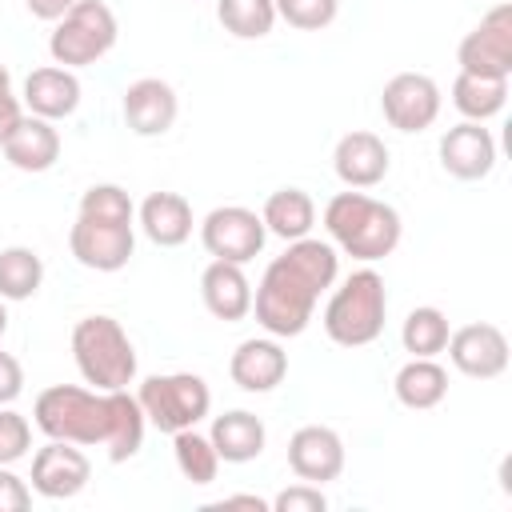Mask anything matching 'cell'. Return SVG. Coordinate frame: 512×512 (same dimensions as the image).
<instances>
[{
	"mask_svg": "<svg viewBox=\"0 0 512 512\" xmlns=\"http://www.w3.org/2000/svg\"><path fill=\"white\" fill-rule=\"evenodd\" d=\"M200 300L204 308L224 320V324H236L252 312V284L244 276V264H228V260H212L204 272H200Z\"/></svg>",
	"mask_w": 512,
	"mask_h": 512,
	"instance_id": "19",
	"label": "cell"
},
{
	"mask_svg": "<svg viewBox=\"0 0 512 512\" xmlns=\"http://www.w3.org/2000/svg\"><path fill=\"white\" fill-rule=\"evenodd\" d=\"M0 148H4V160L20 172H48L60 160V132L44 116H20V124Z\"/></svg>",
	"mask_w": 512,
	"mask_h": 512,
	"instance_id": "21",
	"label": "cell"
},
{
	"mask_svg": "<svg viewBox=\"0 0 512 512\" xmlns=\"http://www.w3.org/2000/svg\"><path fill=\"white\" fill-rule=\"evenodd\" d=\"M136 400H140L148 424H156L168 436L180 428H196L212 408V392H208L204 376H196V372L148 376V380H140Z\"/></svg>",
	"mask_w": 512,
	"mask_h": 512,
	"instance_id": "7",
	"label": "cell"
},
{
	"mask_svg": "<svg viewBox=\"0 0 512 512\" xmlns=\"http://www.w3.org/2000/svg\"><path fill=\"white\" fill-rule=\"evenodd\" d=\"M44 284V260L36 248L12 244L0 252V300H32Z\"/></svg>",
	"mask_w": 512,
	"mask_h": 512,
	"instance_id": "28",
	"label": "cell"
},
{
	"mask_svg": "<svg viewBox=\"0 0 512 512\" xmlns=\"http://www.w3.org/2000/svg\"><path fill=\"white\" fill-rule=\"evenodd\" d=\"M388 292L384 276L372 268H356L324 304V332L340 348H364L384 332Z\"/></svg>",
	"mask_w": 512,
	"mask_h": 512,
	"instance_id": "3",
	"label": "cell"
},
{
	"mask_svg": "<svg viewBox=\"0 0 512 512\" xmlns=\"http://www.w3.org/2000/svg\"><path fill=\"white\" fill-rule=\"evenodd\" d=\"M24 392V368L12 352H0V404H12Z\"/></svg>",
	"mask_w": 512,
	"mask_h": 512,
	"instance_id": "37",
	"label": "cell"
},
{
	"mask_svg": "<svg viewBox=\"0 0 512 512\" xmlns=\"http://www.w3.org/2000/svg\"><path fill=\"white\" fill-rule=\"evenodd\" d=\"M140 228L160 248H180L192 236V204L180 192H152L140 204Z\"/></svg>",
	"mask_w": 512,
	"mask_h": 512,
	"instance_id": "23",
	"label": "cell"
},
{
	"mask_svg": "<svg viewBox=\"0 0 512 512\" xmlns=\"http://www.w3.org/2000/svg\"><path fill=\"white\" fill-rule=\"evenodd\" d=\"M28 508H32L28 484L8 464H0V512H28Z\"/></svg>",
	"mask_w": 512,
	"mask_h": 512,
	"instance_id": "36",
	"label": "cell"
},
{
	"mask_svg": "<svg viewBox=\"0 0 512 512\" xmlns=\"http://www.w3.org/2000/svg\"><path fill=\"white\" fill-rule=\"evenodd\" d=\"M324 232L332 236V244L344 256L372 264V260H384L396 252L404 224L392 204L368 196L364 188H348L324 204Z\"/></svg>",
	"mask_w": 512,
	"mask_h": 512,
	"instance_id": "2",
	"label": "cell"
},
{
	"mask_svg": "<svg viewBox=\"0 0 512 512\" xmlns=\"http://www.w3.org/2000/svg\"><path fill=\"white\" fill-rule=\"evenodd\" d=\"M24 108L32 116H44V120H64L80 108V80L72 68H60V64H44V68H32L28 80H24Z\"/></svg>",
	"mask_w": 512,
	"mask_h": 512,
	"instance_id": "20",
	"label": "cell"
},
{
	"mask_svg": "<svg viewBox=\"0 0 512 512\" xmlns=\"http://www.w3.org/2000/svg\"><path fill=\"white\" fill-rule=\"evenodd\" d=\"M264 228L280 240H300L312 232L316 224V204L304 188H276L268 200H264V212H260Z\"/></svg>",
	"mask_w": 512,
	"mask_h": 512,
	"instance_id": "26",
	"label": "cell"
},
{
	"mask_svg": "<svg viewBox=\"0 0 512 512\" xmlns=\"http://www.w3.org/2000/svg\"><path fill=\"white\" fill-rule=\"evenodd\" d=\"M508 100V80H492V76H472V72H456L452 80V104L464 120H492Z\"/></svg>",
	"mask_w": 512,
	"mask_h": 512,
	"instance_id": "27",
	"label": "cell"
},
{
	"mask_svg": "<svg viewBox=\"0 0 512 512\" xmlns=\"http://www.w3.org/2000/svg\"><path fill=\"white\" fill-rule=\"evenodd\" d=\"M460 72L508 80L512 76V4H496L456 48Z\"/></svg>",
	"mask_w": 512,
	"mask_h": 512,
	"instance_id": "9",
	"label": "cell"
},
{
	"mask_svg": "<svg viewBox=\"0 0 512 512\" xmlns=\"http://www.w3.org/2000/svg\"><path fill=\"white\" fill-rule=\"evenodd\" d=\"M88 480H92V464L80 452V444L48 440L44 448H36V456H32V492H40L44 500H72L88 488Z\"/></svg>",
	"mask_w": 512,
	"mask_h": 512,
	"instance_id": "12",
	"label": "cell"
},
{
	"mask_svg": "<svg viewBox=\"0 0 512 512\" xmlns=\"http://www.w3.org/2000/svg\"><path fill=\"white\" fill-rule=\"evenodd\" d=\"M172 456H176L180 476H184L188 484H196V488L212 484L216 472H220V456H216L212 440H208L204 432H196V428H180V432H172Z\"/></svg>",
	"mask_w": 512,
	"mask_h": 512,
	"instance_id": "29",
	"label": "cell"
},
{
	"mask_svg": "<svg viewBox=\"0 0 512 512\" xmlns=\"http://www.w3.org/2000/svg\"><path fill=\"white\" fill-rule=\"evenodd\" d=\"M68 248L92 272H120L136 252V232H132V224L76 216V224L68 232Z\"/></svg>",
	"mask_w": 512,
	"mask_h": 512,
	"instance_id": "11",
	"label": "cell"
},
{
	"mask_svg": "<svg viewBox=\"0 0 512 512\" xmlns=\"http://www.w3.org/2000/svg\"><path fill=\"white\" fill-rule=\"evenodd\" d=\"M24 4H28V12H32L36 20H52V24H56L76 0H24Z\"/></svg>",
	"mask_w": 512,
	"mask_h": 512,
	"instance_id": "39",
	"label": "cell"
},
{
	"mask_svg": "<svg viewBox=\"0 0 512 512\" xmlns=\"http://www.w3.org/2000/svg\"><path fill=\"white\" fill-rule=\"evenodd\" d=\"M20 116H24V108H20V100L12 96V92H4L0 96V144L12 136V128L20 124Z\"/></svg>",
	"mask_w": 512,
	"mask_h": 512,
	"instance_id": "38",
	"label": "cell"
},
{
	"mask_svg": "<svg viewBox=\"0 0 512 512\" xmlns=\"http://www.w3.org/2000/svg\"><path fill=\"white\" fill-rule=\"evenodd\" d=\"M228 376L244 392H272L288 376V352L280 348L276 336L240 340L236 352H232V360H228Z\"/></svg>",
	"mask_w": 512,
	"mask_h": 512,
	"instance_id": "18",
	"label": "cell"
},
{
	"mask_svg": "<svg viewBox=\"0 0 512 512\" xmlns=\"http://www.w3.org/2000/svg\"><path fill=\"white\" fill-rule=\"evenodd\" d=\"M216 16L224 32L236 40H260L276 24V4L272 0H216Z\"/></svg>",
	"mask_w": 512,
	"mask_h": 512,
	"instance_id": "31",
	"label": "cell"
},
{
	"mask_svg": "<svg viewBox=\"0 0 512 512\" xmlns=\"http://www.w3.org/2000/svg\"><path fill=\"white\" fill-rule=\"evenodd\" d=\"M392 388H396V400H400L404 408L428 412V408H436V404L448 396V372L436 364V356H412V360L396 372Z\"/></svg>",
	"mask_w": 512,
	"mask_h": 512,
	"instance_id": "25",
	"label": "cell"
},
{
	"mask_svg": "<svg viewBox=\"0 0 512 512\" xmlns=\"http://www.w3.org/2000/svg\"><path fill=\"white\" fill-rule=\"evenodd\" d=\"M72 360L80 368V376L100 388H128L136 380V348L128 340V332L120 328V320L112 316H84L72 328Z\"/></svg>",
	"mask_w": 512,
	"mask_h": 512,
	"instance_id": "5",
	"label": "cell"
},
{
	"mask_svg": "<svg viewBox=\"0 0 512 512\" xmlns=\"http://www.w3.org/2000/svg\"><path fill=\"white\" fill-rule=\"evenodd\" d=\"M212 508H252V512H264V508H272V504L260 500V496H224V500H216Z\"/></svg>",
	"mask_w": 512,
	"mask_h": 512,
	"instance_id": "40",
	"label": "cell"
},
{
	"mask_svg": "<svg viewBox=\"0 0 512 512\" xmlns=\"http://www.w3.org/2000/svg\"><path fill=\"white\" fill-rule=\"evenodd\" d=\"M208 440H212V448H216V456L224 464H248V460H256L264 452L268 432H264V420L256 412L232 408V412H224V416L212 420Z\"/></svg>",
	"mask_w": 512,
	"mask_h": 512,
	"instance_id": "22",
	"label": "cell"
},
{
	"mask_svg": "<svg viewBox=\"0 0 512 512\" xmlns=\"http://www.w3.org/2000/svg\"><path fill=\"white\" fill-rule=\"evenodd\" d=\"M448 316L440 312V308H432V304H420V308H412L408 316H404V324H400V344H404V352H412V356H440L444 352V344H448Z\"/></svg>",
	"mask_w": 512,
	"mask_h": 512,
	"instance_id": "30",
	"label": "cell"
},
{
	"mask_svg": "<svg viewBox=\"0 0 512 512\" xmlns=\"http://www.w3.org/2000/svg\"><path fill=\"white\" fill-rule=\"evenodd\" d=\"M272 508H276V512H324V508H328V496H324L320 484L300 480V484H288V488L272 500Z\"/></svg>",
	"mask_w": 512,
	"mask_h": 512,
	"instance_id": "35",
	"label": "cell"
},
{
	"mask_svg": "<svg viewBox=\"0 0 512 512\" xmlns=\"http://www.w3.org/2000/svg\"><path fill=\"white\" fill-rule=\"evenodd\" d=\"M80 216H88V220H112V224H132L136 208H132V196L120 184H92L80 196Z\"/></svg>",
	"mask_w": 512,
	"mask_h": 512,
	"instance_id": "32",
	"label": "cell"
},
{
	"mask_svg": "<svg viewBox=\"0 0 512 512\" xmlns=\"http://www.w3.org/2000/svg\"><path fill=\"white\" fill-rule=\"evenodd\" d=\"M336 276H340L336 244L316 240V236L288 240L284 256H276L264 268V276L252 292L256 324L276 340L300 336L316 312L320 292H328L336 284Z\"/></svg>",
	"mask_w": 512,
	"mask_h": 512,
	"instance_id": "1",
	"label": "cell"
},
{
	"mask_svg": "<svg viewBox=\"0 0 512 512\" xmlns=\"http://www.w3.org/2000/svg\"><path fill=\"white\" fill-rule=\"evenodd\" d=\"M32 424L48 440L68 444H104L108 440V392L80 384H52L32 404Z\"/></svg>",
	"mask_w": 512,
	"mask_h": 512,
	"instance_id": "4",
	"label": "cell"
},
{
	"mask_svg": "<svg viewBox=\"0 0 512 512\" xmlns=\"http://www.w3.org/2000/svg\"><path fill=\"white\" fill-rule=\"evenodd\" d=\"M440 164L456 180H484L496 168V140L484 124L460 120L440 136Z\"/></svg>",
	"mask_w": 512,
	"mask_h": 512,
	"instance_id": "16",
	"label": "cell"
},
{
	"mask_svg": "<svg viewBox=\"0 0 512 512\" xmlns=\"http://www.w3.org/2000/svg\"><path fill=\"white\" fill-rule=\"evenodd\" d=\"M288 468L296 480L308 484H328L344 472V440L328 424H304L288 440Z\"/></svg>",
	"mask_w": 512,
	"mask_h": 512,
	"instance_id": "14",
	"label": "cell"
},
{
	"mask_svg": "<svg viewBox=\"0 0 512 512\" xmlns=\"http://www.w3.org/2000/svg\"><path fill=\"white\" fill-rule=\"evenodd\" d=\"M144 424H148V416H144L140 400L128 396V388H112L108 392V440H104L112 464H124V460H132L140 452Z\"/></svg>",
	"mask_w": 512,
	"mask_h": 512,
	"instance_id": "24",
	"label": "cell"
},
{
	"mask_svg": "<svg viewBox=\"0 0 512 512\" xmlns=\"http://www.w3.org/2000/svg\"><path fill=\"white\" fill-rule=\"evenodd\" d=\"M332 168H336L340 184H348V188H376L388 176L392 156L376 132H344L336 140Z\"/></svg>",
	"mask_w": 512,
	"mask_h": 512,
	"instance_id": "17",
	"label": "cell"
},
{
	"mask_svg": "<svg viewBox=\"0 0 512 512\" xmlns=\"http://www.w3.org/2000/svg\"><path fill=\"white\" fill-rule=\"evenodd\" d=\"M28 448H32V424H28L16 408L0 404V464L24 460Z\"/></svg>",
	"mask_w": 512,
	"mask_h": 512,
	"instance_id": "34",
	"label": "cell"
},
{
	"mask_svg": "<svg viewBox=\"0 0 512 512\" xmlns=\"http://www.w3.org/2000/svg\"><path fill=\"white\" fill-rule=\"evenodd\" d=\"M8 332V308H4V300H0V336Z\"/></svg>",
	"mask_w": 512,
	"mask_h": 512,
	"instance_id": "42",
	"label": "cell"
},
{
	"mask_svg": "<svg viewBox=\"0 0 512 512\" xmlns=\"http://www.w3.org/2000/svg\"><path fill=\"white\" fill-rule=\"evenodd\" d=\"M120 112H124V124L136 132V136H164L172 124H176V112H180V100H176V88L160 76H140L124 88V100H120Z\"/></svg>",
	"mask_w": 512,
	"mask_h": 512,
	"instance_id": "15",
	"label": "cell"
},
{
	"mask_svg": "<svg viewBox=\"0 0 512 512\" xmlns=\"http://www.w3.org/2000/svg\"><path fill=\"white\" fill-rule=\"evenodd\" d=\"M380 112L396 132H424L440 116V88L424 72H396L380 92Z\"/></svg>",
	"mask_w": 512,
	"mask_h": 512,
	"instance_id": "10",
	"label": "cell"
},
{
	"mask_svg": "<svg viewBox=\"0 0 512 512\" xmlns=\"http://www.w3.org/2000/svg\"><path fill=\"white\" fill-rule=\"evenodd\" d=\"M120 24L116 12L104 0H76L52 28L48 36V52L60 68H84L96 64L100 56H108L116 48Z\"/></svg>",
	"mask_w": 512,
	"mask_h": 512,
	"instance_id": "6",
	"label": "cell"
},
{
	"mask_svg": "<svg viewBox=\"0 0 512 512\" xmlns=\"http://www.w3.org/2000/svg\"><path fill=\"white\" fill-rule=\"evenodd\" d=\"M8 88H12V76H8V68H4V64H0V96H4V92H8Z\"/></svg>",
	"mask_w": 512,
	"mask_h": 512,
	"instance_id": "41",
	"label": "cell"
},
{
	"mask_svg": "<svg viewBox=\"0 0 512 512\" xmlns=\"http://www.w3.org/2000/svg\"><path fill=\"white\" fill-rule=\"evenodd\" d=\"M268 240V228L260 220V212L244 208V204H224L212 208L200 220V244L212 260H228V264H248L252 256H260Z\"/></svg>",
	"mask_w": 512,
	"mask_h": 512,
	"instance_id": "8",
	"label": "cell"
},
{
	"mask_svg": "<svg viewBox=\"0 0 512 512\" xmlns=\"http://www.w3.org/2000/svg\"><path fill=\"white\" fill-rule=\"evenodd\" d=\"M448 360L456 372L472 376V380H496L508 368V336L496 324H464L456 332H448Z\"/></svg>",
	"mask_w": 512,
	"mask_h": 512,
	"instance_id": "13",
	"label": "cell"
},
{
	"mask_svg": "<svg viewBox=\"0 0 512 512\" xmlns=\"http://www.w3.org/2000/svg\"><path fill=\"white\" fill-rule=\"evenodd\" d=\"M272 4H276V20L300 32H320L340 12V0H272Z\"/></svg>",
	"mask_w": 512,
	"mask_h": 512,
	"instance_id": "33",
	"label": "cell"
}]
</instances>
